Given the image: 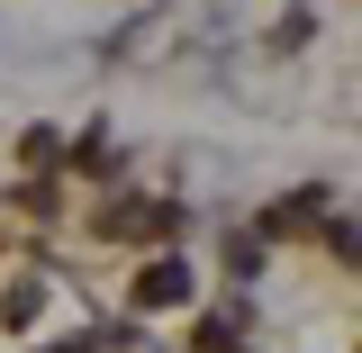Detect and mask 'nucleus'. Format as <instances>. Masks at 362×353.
I'll return each instance as SVG.
<instances>
[{
    "instance_id": "obj_1",
    "label": "nucleus",
    "mask_w": 362,
    "mask_h": 353,
    "mask_svg": "<svg viewBox=\"0 0 362 353\" xmlns=\"http://www.w3.org/2000/svg\"><path fill=\"white\" fill-rule=\"evenodd\" d=\"M90 236L100 245H145V254H173L190 236V199H154V190H109L90 209Z\"/></svg>"
},
{
    "instance_id": "obj_2",
    "label": "nucleus",
    "mask_w": 362,
    "mask_h": 353,
    "mask_svg": "<svg viewBox=\"0 0 362 353\" xmlns=\"http://www.w3.org/2000/svg\"><path fill=\"white\" fill-rule=\"evenodd\" d=\"M118 308L127 317H190L199 308V263H190V254H145V263L127 272V290H118Z\"/></svg>"
},
{
    "instance_id": "obj_3",
    "label": "nucleus",
    "mask_w": 362,
    "mask_h": 353,
    "mask_svg": "<svg viewBox=\"0 0 362 353\" xmlns=\"http://www.w3.org/2000/svg\"><path fill=\"white\" fill-rule=\"evenodd\" d=\"M335 218V190H326V181H299V190H281V199H263V209H254V236H263V245H299V236H317V226Z\"/></svg>"
},
{
    "instance_id": "obj_4",
    "label": "nucleus",
    "mask_w": 362,
    "mask_h": 353,
    "mask_svg": "<svg viewBox=\"0 0 362 353\" xmlns=\"http://www.w3.org/2000/svg\"><path fill=\"white\" fill-rule=\"evenodd\" d=\"M127 163H118V127H109V109L100 118H82L73 127V145H64V181H118Z\"/></svg>"
},
{
    "instance_id": "obj_5",
    "label": "nucleus",
    "mask_w": 362,
    "mask_h": 353,
    "mask_svg": "<svg viewBox=\"0 0 362 353\" xmlns=\"http://www.w3.org/2000/svg\"><path fill=\"white\" fill-rule=\"evenodd\" d=\"M64 145H73V136L54 127V118H37V127H18V145H9V163H18V181H54V173H64Z\"/></svg>"
},
{
    "instance_id": "obj_6",
    "label": "nucleus",
    "mask_w": 362,
    "mask_h": 353,
    "mask_svg": "<svg viewBox=\"0 0 362 353\" xmlns=\"http://www.w3.org/2000/svg\"><path fill=\"white\" fill-rule=\"evenodd\" d=\"M0 326H9V335H37L45 326V272H18V281L0 290Z\"/></svg>"
},
{
    "instance_id": "obj_7",
    "label": "nucleus",
    "mask_w": 362,
    "mask_h": 353,
    "mask_svg": "<svg viewBox=\"0 0 362 353\" xmlns=\"http://www.w3.org/2000/svg\"><path fill=\"white\" fill-rule=\"evenodd\" d=\"M218 263H226V281H235V290H254V281H263V263H272V245L254 236V226H226Z\"/></svg>"
},
{
    "instance_id": "obj_8",
    "label": "nucleus",
    "mask_w": 362,
    "mask_h": 353,
    "mask_svg": "<svg viewBox=\"0 0 362 353\" xmlns=\"http://www.w3.org/2000/svg\"><path fill=\"white\" fill-rule=\"evenodd\" d=\"M317 37V9H281V28H272V54H299Z\"/></svg>"
},
{
    "instance_id": "obj_9",
    "label": "nucleus",
    "mask_w": 362,
    "mask_h": 353,
    "mask_svg": "<svg viewBox=\"0 0 362 353\" xmlns=\"http://www.w3.org/2000/svg\"><path fill=\"white\" fill-rule=\"evenodd\" d=\"M28 353H100V345H90V326H82V335H37Z\"/></svg>"
}]
</instances>
